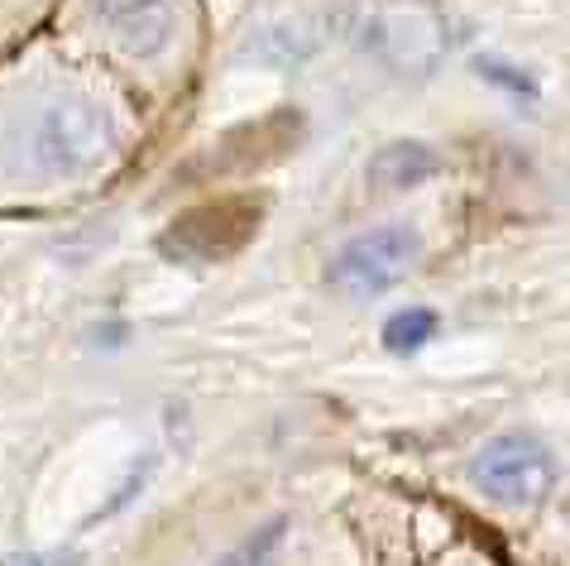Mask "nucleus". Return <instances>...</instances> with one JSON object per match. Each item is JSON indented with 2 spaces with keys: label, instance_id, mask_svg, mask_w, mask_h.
<instances>
[{
  "label": "nucleus",
  "instance_id": "7ed1b4c3",
  "mask_svg": "<svg viewBox=\"0 0 570 566\" xmlns=\"http://www.w3.org/2000/svg\"><path fill=\"white\" fill-rule=\"evenodd\" d=\"M417 250H422V241L413 226H374L341 250L336 264H331V279L355 297H374L413 270Z\"/></svg>",
  "mask_w": 570,
  "mask_h": 566
},
{
  "label": "nucleus",
  "instance_id": "f03ea898",
  "mask_svg": "<svg viewBox=\"0 0 570 566\" xmlns=\"http://www.w3.org/2000/svg\"><path fill=\"white\" fill-rule=\"evenodd\" d=\"M470 480L503 509H537L557 490V456L532 432H499L470 456Z\"/></svg>",
  "mask_w": 570,
  "mask_h": 566
},
{
  "label": "nucleus",
  "instance_id": "6e6552de",
  "mask_svg": "<svg viewBox=\"0 0 570 566\" xmlns=\"http://www.w3.org/2000/svg\"><path fill=\"white\" fill-rule=\"evenodd\" d=\"M0 566H68L62 557H35V553H14V557H6Z\"/></svg>",
  "mask_w": 570,
  "mask_h": 566
},
{
  "label": "nucleus",
  "instance_id": "20e7f679",
  "mask_svg": "<svg viewBox=\"0 0 570 566\" xmlns=\"http://www.w3.org/2000/svg\"><path fill=\"white\" fill-rule=\"evenodd\" d=\"M97 29L120 53L149 58L173 35V0H91Z\"/></svg>",
  "mask_w": 570,
  "mask_h": 566
},
{
  "label": "nucleus",
  "instance_id": "f257e3e1",
  "mask_svg": "<svg viewBox=\"0 0 570 566\" xmlns=\"http://www.w3.org/2000/svg\"><path fill=\"white\" fill-rule=\"evenodd\" d=\"M110 139H116V125L97 101L58 91L24 125V159L39 173L72 178V173H87L91 164L106 159Z\"/></svg>",
  "mask_w": 570,
  "mask_h": 566
},
{
  "label": "nucleus",
  "instance_id": "0eeeda50",
  "mask_svg": "<svg viewBox=\"0 0 570 566\" xmlns=\"http://www.w3.org/2000/svg\"><path fill=\"white\" fill-rule=\"evenodd\" d=\"M278 538H283V524H268V528H259L255 538H249V543L240 547V553H230L220 566H268V557H274Z\"/></svg>",
  "mask_w": 570,
  "mask_h": 566
},
{
  "label": "nucleus",
  "instance_id": "423d86ee",
  "mask_svg": "<svg viewBox=\"0 0 570 566\" xmlns=\"http://www.w3.org/2000/svg\"><path fill=\"white\" fill-rule=\"evenodd\" d=\"M432 336H436V312L432 308H403V312H393V318L384 322V345L389 351H399V355L422 351Z\"/></svg>",
  "mask_w": 570,
  "mask_h": 566
},
{
  "label": "nucleus",
  "instance_id": "39448f33",
  "mask_svg": "<svg viewBox=\"0 0 570 566\" xmlns=\"http://www.w3.org/2000/svg\"><path fill=\"white\" fill-rule=\"evenodd\" d=\"M432 168H436L432 149H422V145H393V149L379 154L374 178L389 183V187H413V183H422Z\"/></svg>",
  "mask_w": 570,
  "mask_h": 566
}]
</instances>
